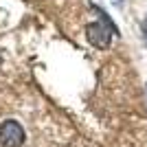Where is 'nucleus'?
Instances as JSON below:
<instances>
[{
    "instance_id": "nucleus-1",
    "label": "nucleus",
    "mask_w": 147,
    "mask_h": 147,
    "mask_svg": "<svg viewBox=\"0 0 147 147\" xmlns=\"http://www.w3.org/2000/svg\"><path fill=\"white\" fill-rule=\"evenodd\" d=\"M92 9L99 13V20L86 24V40L90 42V46H94V49H99V51H105L112 42V35L119 33V29L114 26V22L105 16V11H101L99 7H92Z\"/></svg>"
},
{
    "instance_id": "nucleus-2",
    "label": "nucleus",
    "mask_w": 147,
    "mask_h": 147,
    "mask_svg": "<svg viewBox=\"0 0 147 147\" xmlns=\"http://www.w3.org/2000/svg\"><path fill=\"white\" fill-rule=\"evenodd\" d=\"M24 138H26L24 127L18 121L7 119L0 123V145L2 147H20L24 143Z\"/></svg>"
},
{
    "instance_id": "nucleus-3",
    "label": "nucleus",
    "mask_w": 147,
    "mask_h": 147,
    "mask_svg": "<svg viewBox=\"0 0 147 147\" xmlns=\"http://www.w3.org/2000/svg\"><path fill=\"white\" fill-rule=\"evenodd\" d=\"M0 66H2V53H0Z\"/></svg>"
}]
</instances>
